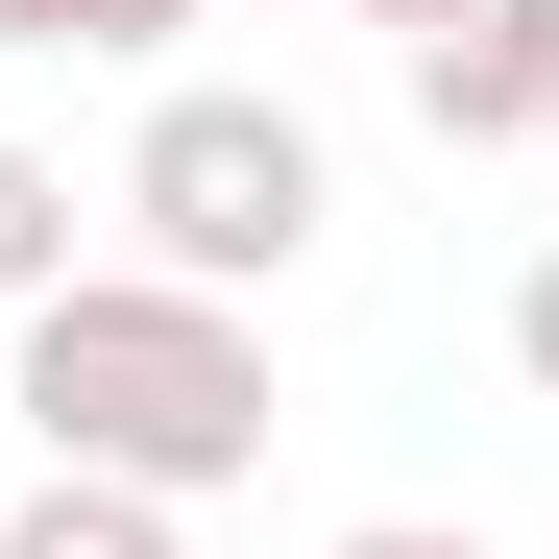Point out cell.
<instances>
[{
	"label": "cell",
	"mask_w": 559,
	"mask_h": 559,
	"mask_svg": "<svg viewBox=\"0 0 559 559\" xmlns=\"http://www.w3.org/2000/svg\"><path fill=\"white\" fill-rule=\"evenodd\" d=\"M25 438L73 462V487L195 511V487H243V462H267V317L170 293V267H73V293L25 317Z\"/></svg>",
	"instance_id": "cell-1"
},
{
	"label": "cell",
	"mask_w": 559,
	"mask_h": 559,
	"mask_svg": "<svg viewBox=\"0 0 559 559\" xmlns=\"http://www.w3.org/2000/svg\"><path fill=\"white\" fill-rule=\"evenodd\" d=\"M98 219H122V267H170V293H219V317H267V293L317 267V219H341V146H317L293 98H219V73H170Z\"/></svg>",
	"instance_id": "cell-2"
},
{
	"label": "cell",
	"mask_w": 559,
	"mask_h": 559,
	"mask_svg": "<svg viewBox=\"0 0 559 559\" xmlns=\"http://www.w3.org/2000/svg\"><path fill=\"white\" fill-rule=\"evenodd\" d=\"M414 122H438V146H559V0H462V25H414Z\"/></svg>",
	"instance_id": "cell-3"
},
{
	"label": "cell",
	"mask_w": 559,
	"mask_h": 559,
	"mask_svg": "<svg viewBox=\"0 0 559 559\" xmlns=\"http://www.w3.org/2000/svg\"><path fill=\"white\" fill-rule=\"evenodd\" d=\"M0 559H195V511H146V487H0Z\"/></svg>",
	"instance_id": "cell-4"
},
{
	"label": "cell",
	"mask_w": 559,
	"mask_h": 559,
	"mask_svg": "<svg viewBox=\"0 0 559 559\" xmlns=\"http://www.w3.org/2000/svg\"><path fill=\"white\" fill-rule=\"evenodd\" d=\"M49 293H73V170L0 146V317H49Z\"/></svg>",
	"instance_id": "cell-5"
},
{
	"label": "cell",
	"mask_w": 559,
	"mask_h": 559,
	"mask_svg": "<svg viewBox=\"0 0 559 559\" xmlns=\"http://www.w3.org/2000/svg\"><path fill=\"white\" fill-rule=\"evenodd\" d=\"M73 49H122V73H146V49H195V0H73Z\"/></svg>",
	"instance_id": "cell-6"
},
{
	"label": "cell",
	"mask_w": 559,
	"mask_h": 559,
	"mask_svg": "<svg viewBox=\"0 0 559 559\" xmlns=\"http://www.w3.org/2000/svg\"><path fill=\"white\" fill-rule=\"evenodd\" d=\"M511 365H535V414H559V243L511 267Z\"/></svg>",
	"instance_id": "cell-7"
},
{
	"label": "cell",
	"mask_w": 559,
	"mask_h": 559,
	"mask_svg": "<svg viewBox=\"0 0 559 559\" xmlns=\"http://www.w3.org/2000/svg\"><path fill=\"white\" fill-rule=\"evenodd\" d=\"M341 559H487V535H438V511H365V535H341Z\"/></svg>",
	"instance_id": "cell-8"
},
{
	"label": "cell",
	"mask_w": 559,
	"mask_h": 559,
	"mask_svg": "<svg viewBox=\"0 0 559 559\" xmlns=\"http://www.w3.org/2000/svg\"><path fill=\"white\" fill-rule=\"evenodd\" d=\"M341 25H390V49H414V25H462V0H341Z\"/></svg>",
	"instance_id": "cell-9"
},
{
	"label": "cell",
	"mask_w": 559,
	"mask_h": 559,
	"mask_svg": "<svg viewBox=\"0 0 559 559\" xmlns=\"http://www.w3.org/2000/svg\"><path fill=\"white\" fill-rule=\"evenodd\" d=\"M0 49H73V0H0Z\"/></svg>",
	"instance_id": "cell-10"
}]
</instances>
